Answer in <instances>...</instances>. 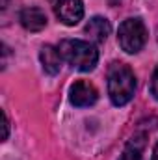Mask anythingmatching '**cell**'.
<instances>
[{"instance_id":"cell-10","label":"cell","mask_w":158,"mask_h":160,"mask_svg":"<svg viewBox=\"0 0 158 160\" xmlns=\"http://www.w3.org/2000/svg\"><path fill=\"white\" fill-rule=\"evenodd\" d=\"M149 89H151V95L158 101V67L155 69V73H153V78H151V86H149Z\"/></svg>"},{"instance_id":"cell-7","label":"cell","mask_w":158,"mask_h":160,"mask_svg":"<svg viewBox=\"0 0 158 160\" xmlns=\"http://www.w3.org/2000/svg\"><path fill=\"white\" fill-rule=\"evenodd\" d=\"M84 32H86V36L93 43H104V41L108 39L110 32H112V26H110L108 19H104V17H93L86 24Z\"/></svg>"},{"instance_id":"cell-8","label":"cell","mask_w":158,"mask_h":160,"mask_svg":"<svg viewBox=\"0 0 158 160\" xmlns=\"http://www.w3.org/2000/svg\"><path fill=\"white\" fill-rule=\"evenodd\" d=\"M41 58V65L45 69V73L48 75H58L60 69H62V54H60V48L52 47V45H45L39 52Z\"/></svg>"},{"instance_id":"cell-11","label":"cell","mask_w":158,"mask_h":160,"mask_svg":"<svg viewBox=\"0 0 158 160\" xmlns=\"http://www.w3.org/2000/svg\"><path fill=\"white\" fill-rule=\"evenodd\" d=\"M2 116H4V140H7V130H9V121H7V116H6V112H2Z\"/></svg>"},{"instance_id":"cell-5","label":"cell","mask_w":158,"mask_h":160,"mask_svg":"<svg viewBox=\"0 0 158 160\" xmlns=\"http://www.w3.org/2000/svg\"><path fill=\"white\" fill-rule=\"evenodd\" d=\"M69 99H71V102H73L75 106H78V108L91 106V104L97 102L99 91H97V88H95L91 82H87V80H77V82L71 86V89H69Z\"/></svg>"},{"instance_id":"cell-3","label":"cell","mask_w":158,"mask_h":160,"mask_svg":"<svg viewBox=\"0 0 158 160\" xmlns=\"http://www.w3.org/2000/svg\"><path fill=\"white\" fill-rule=\"evenodd\" d=\"M117 41L126 54L140 52L147 41V28H145L143 21L138 17L123 21L117 32Z\"/></svg>"},{"instance_id":"cell-6","label":"cell","mask_w":158,"mask_h":160,"mask_svg":"<svg viewBox=\"0 0 158 160\" xmlns=\"http://www.w3.org/2000/svg\"><path fill=\"white\" fill-rule=\"evenodd\" d=\"M19 19L28 32H41L47 26V15L41 8H24Z\"/></svg>"},{"instance_id":"cell-9","label":"cell","mask_w":158,"mask_h":160,"mask_svg":"<svg viewBox=\"0 0 158 160\" xmlns=\"http://www.w3.org/2000/svg\"><path fill=\"white\" fill-rule=\"evenodd\" d=\"M143 147H145V134H136L125 147L119 160H143Z\"/></svg>"},{"instance_id":"cell-4","label":"cell","mask_w":158,"mask_h":160,"mask_svg":"<svg viewBox=\"0 0 158 160\" xmlns=\"http://www.w3.org/2000/svg\"><path fill=\"white\" fill-rule=\"evenodd\" d=\"M56 17L67 24V26H75L78 24L84 17V4L82 0H48Z\"/></svg>"},{"instance_id":"cell-1","label":"cell","mask_w":158,"mask_h":160,"mask_svg":"<svg viewBox=\"0 0 158 160\" xmlns=\"http://www.w3.org/2000/svg\"><path fill=\"white\" fill-rule=\"evenodd\" d=\"M134 91H136L134 71L125 63L114 62L108 67V95H110V101L116 106H125L126 102L132 101Z\"/></svg>"},{"instance_id":"cell-2","label":"cell","mask_w":158,"mask_h":160,"mask_svg":"<svg viewBox=\"0 0 158 160\" xmlns=\"http://www.w3.org/2000/svg\"><path fill=\"white\" fill-rule=\"evenodd\" d=\"M60 54L62 58L73 65L78 71H93L97 62H99V50L95 48L93 43L82 39H63L60 43Z\"/></svg>"},{"instance_id":"cell-13","label":"cell","mask_w":158,"mask_h":160,"mask_svg":"<svg viewBox=\"0 0 158 160\" xmlns=\"http://www.w3.org/2000/svg\"><path fill=\"white\" fill-rule=\"evenodd\" d=\"M0 4H2V9H6V8H7V0H2Z\"/></svg>"},{"instance_id":"cell-12","label":"cell","mask_w":158,"mask_h":160,"mask_svg":"<svg viewBox=\"0 0 158 160\" xmlns=\"http://www.w3.org/2000/svg\"><path fill=\"white\" fill-rule=\"evenodd\" d=\"M151 160H158V143L155 145V151H153V158Z\"/></svg>"},{"instance_id":"cell-14","label":"cell","mask_w":158,"mask_h":160,"mask_svg":"<svg viewBox=\"0 0 158 160\" xmlns=\"http://www.w3.org/2000/svg\"><path fill=\"white\" fill-rule=\"evenodd\" d=\"M110 2H112V4H117L119 0H110Z\"/></svg>"}]
</instances>
